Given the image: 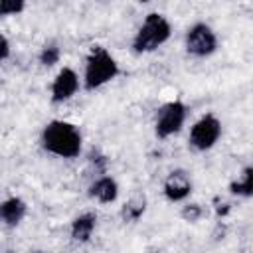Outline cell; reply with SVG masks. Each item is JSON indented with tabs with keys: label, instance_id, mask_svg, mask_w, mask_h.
<instances>
[{
	"label": "cell",
	"instance_id": "9",
	"mask_svg": "<svg viewBox=\"0 0 253 253\" xmlns=\"http://www.w3.org/2000/svg\"><path fill=\"white\" fill-rule=\"evenodd\" d=\"M119 196H121V186L111 174L95 176L87 186V198L99 206H111L119 200Z\"/></svg>",
	"mask_w": 253,
	"mask_h": 253
},
{
	"label": "cell",
	"instance_id": "13",
	"mask_svg": "<svg viewBox=\"0 0 253 253\" xmlns=\"http://www.w3.org/2000/svg\"><path fill=\"white\" fill-rule=\"evenodd\" d=\"M146 208H148L146 196H144V194H134V196H130V198L125 202V206H123V210H121V215H123L125 221L136 223V221L146 213Z\"/></svg>",
	"mask_w": 253,
	"mask_h": 253
},
{
	"label": "cell",
	"instance_id": "17",
	"mask_svg": "<svg viewBox=\"0 0 253 253\" xmlns=\"http://www.w3.org/2000/svg\"><path fill=\"white\" fill-rule=\"evenodd\" d=\"M10 53H12V43H10V40H8L4 34H0V65L10 57Z\"/></svg>",
	"mask_w": 253,
	"mask_h": 253
},
{
	"label": "cell",
	"instance_id": "11",
	"mask_svg": "<svg viewBox=\"0 0 253 253\" xmlns=\"http://www.w3.org/2000/svg\"><path fill=\"white\" fill-rule=\"evenodd\" d=\"M97 213L95 211H83L79 215H75L71 219V225H69V235L75 243H87L91 241L95 229H97Z\"/></svg>",
	"mask_w": 253,
	"mask_h": 253
},
{
	"label": "cell",
	"instance_id": "10",
	"mask_svg": "<svg viewBox=\"0 0 253 253\" xmlns=\"http://www.w3.org/2000/svg\"><path fill=\"white\" fill-rule=\"evenodd\" d=\"M28 215V204L20 196H10L0 202V225L6 229L18 227Z\"/></svg>",
	"mask_w": 253,
	"mask_h": 253
},
{
	"label": "cell",
	"instance_id": "4",
	"mask_svg": "<svg viewBox=\"0 0 253 253\" xmlns=\"http://www.w3.org/2000/svg\"><path fill=\"white\" fill-rule=\"evenodd\" d=\"M223 134L221 119L215 113H206L200 119L194 121L188 132V144L196 152H208L211 150Z\"/></svg>",
	"mask_w": 253,
	"mask_h": 253
},
{
	"label": "cell",
	"instance_id": "7",
	"mask_svg": "<svg viewBox=\"0 0 253 253\" xmlns=\"http://www.w3.org/2000/svg\"><path fill=\"white\" fill-rule=\"evenodd\" d=\"M81 77L79 73L69 67V65H63L51 79L49 83V101L53 105H63L67 101H71L79 91H81Z\"/></svg>",
	"mask_w": 253,
	"mask_h": 253
},
{
	"label": "cell",
	"instance_id": "16",
	"mask_svg": "<svg viewBox=\"0 0 253 253\" xmlns=\"http://www.w3.org/2000/svg\"><path fill=\"white\" fill-rule=\"evenodd\" d=\"M26 10L24 0H0V20L10 16H20Z\"/></svg>",
	"mask_w": 253,
	"mask_h": 253
},
{
	"label": "cell",
	"instance_id": "1",
	"mask_svg": "<svg viewBox=\"0 0 253 253\" xmlns=\"http://www.w3.org/2000/svg\"><path fill=\"white\" fill-rule=\"evenodd\" d=\"M40 144L47 154L55 158L73 160L83 152V132L75 123L51 119L40 132Z\"/></svg>",
	"mask_w": 253,
	"mask_h": 253
},
{
	"label": "cell",
	"instance_id": "14",
	"mask_svg": "<svg viewBox=\"0 0 253 253\" xmlns=\"http://www.w3.org/2000/svg\"><path fill=\"white\" fill-rule=\"evenodd\" d=\"M38 61H40L42 67H47V69L55 67L61 61V47H59V43H55V42L43 43L40 53H38Z\"/></svg>",
	"mask_w": 253,
	"mask_h": 253
},
{
	"label": "cell",
	"instance_id": "3",
	"mask_svg": "<svg viewBox=\"0 0 253 253\" xmlns=\"http://www.w3.org/2000/svg\"><path fill=\"white\" fill-rule=\"evenodd\" d=\"M170 38H172L170 20L160 12H150L144 16L138 30L134 32L130 47L134 53L146 55V53H154L156 49H160L164 43H168Z\"/></svg>",
	"mask_w": 253,
	"mask_h": 253
},
{
	"label": "cell",
	"instance_id": "2",
	"mask_svg": "<svg viewBox=\"0 0 253 253\" xmlns=\"http://www.w3.org/2000/svg\"><path fill=\"white\" fill-rule=\"evenodd\" d=\"M121 73V65L117 57L103 45H93L83 63V75H81V85L85 91H97L111 81H115Z\"/></svg>",
	"mask_w": 253,
	"mask_h": 253
},
{
	"label": "cell",
	"instance_id": "6",
	"mask_svg": "<svg viewBox=\"0 0 253 253\" xmlns=\"http://www.w3.org/2000/svg\"><path fill=\"white\" fill-rule=\"evenodd\" d=\"M188 121V105L180 99L166 101L158 111L154 119V134L160 140H166L170 136H176Z\"/></svg>",
	"mask_w": 253,
	"mask_h": 253
},
{
	"label": "cell",
	"instance_id": "15",
	"mask_svg": "<svg viewBox=\"0 0 253 253\" xmlns=\"http://www.w3.org/2000/svg\"><path fill=\"white\" fill-rule=\"evenodd\" d=\"M180 217H182L184 221H188V223L200 221V219L204 217V208H202V204L186 202V204L182 206V210H180Z\"/></svg>",
	"mask_w": 253,
	"mask_h": 253
},
{
	"label": "cell",
	"instance_id": "12",
	"mask_svg": "<svg viewBox=\"0 0 253 253\" xmlns=\"http://www.w3.org/2000/svg\"><path fill=\"white\" fill-rule=\"evenodd\" d=\"M229 194L249 200L253 196V166L247 164L231 182H229Z\"/></svg>",
	"mask_w": 253,
	"mask_h": 253
},
{
	"label": "cell",
	"instance_id": "8",
	"mask_svg": "<svg viewBox=\"0 0 253 253\" xmlns=\"http://www.w3.org/2000/svg\"><path fill=\"white\" fill-rule=\"evenodd\" d=\"M192 190H194V182H192V176L188 170L184 168H174L166 174L164 182H162V194L168 202L172 204H180V202H186L190 196H192Z\"/></svg>",
	"mask_w": 253,
	"mask_h": 253
},
{
	"label": "cell",
	"instance_id": "5",
	"mask_svg": "<svg viewBox=\"0 0 253 253\" xmlns=\"http://www.w3.org/2000/svg\"><path fill=\"white\" fill-rule=\"evenodd\" d=\"M184 47L188 55L196 59H208L219 49V38L210 24L194 22L184 34Z\"/></svg>",
	"mask_w": 253,
	"mask_h": 253
}]
</instances>
